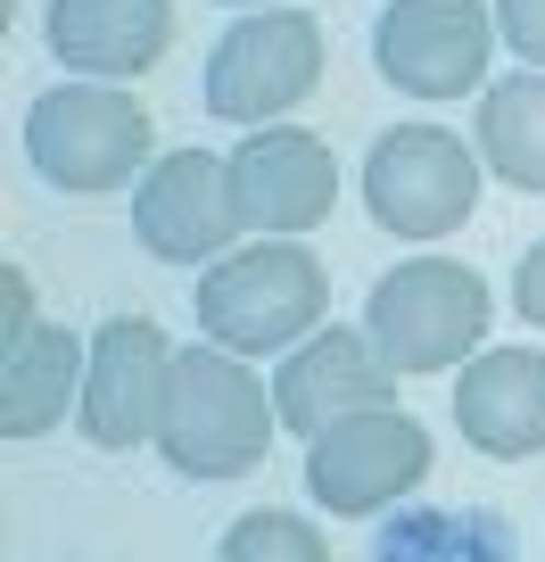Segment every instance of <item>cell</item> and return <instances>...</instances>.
Wrapping results in <instances>:
<instances>
[{
  "label": "cell",
  "mask_w": 545,
  "mask_h": 562,
  "mask_svg": "<svg viewBox=\"0 0 545 562\" xmlns=\"http://www.w3.org/2000/svg\"><path fill=\"white\" fill-rule=\"evenodd\" d=\"M273 381L248 372V356L231 348H174V381H166V422L158 456L174 463V480H240L273 447Z\"/></svg>",
  "instance_id": "1"
},
{
  "label": "cell",
  "mask_w": 545,
  "mask_h": 562,
  "mask_svg": "<svg viewBox=\"0 0 545 562\" xmlns=\"http://www.w3.org/2000/svg\"><path fill=\"white\" fill-rule=\"evenodd\" d=\"M198 331L231 356H264V348H298V339L322 331L331 315V273L315 265L306 240H257L231 248V257L207 265V281L191 290Z\"/></svg>",
  "instance_id": "2"
},
{
  "label": "cell",
  "mask_w": 545,
  "mask_h": 562,
  "mask_svg": "<svg viewBox=\"0 0 545 562\" xmlns=\"http://www.w3.org/2000/svg\"><path fill=\"white\" fill-rule=\"evenodd\" d=\"M488 315H496L488 281L455 257H405L372 281V299H364V331L397 381L463 372L479 356V339H488Z\"/></svg>",
  "instance_id": "3"
},
{
  "label": "cell",
  "mask_w": 545,
  "mask_h": 562,
  "mask_svg": "<svg viewBox=\"0 0 545 562\" xmlns=\"http://www.w3.org/2000/svg\"><path fill=\"white\" fill-rule=\"evenodd\" d=\"M149 108L124 83H50L25 108V166H34L50 191L91 199V191H124L133 175H149Z\"/></svg>",
  "instance_id": "4"
},
{
  "label": "cell",
  "mask_w": 545,
  "mask_h": 562,
  "mask_svg": "<svg viewBox=\"0 0 545 562\" xmlns=\"http://www.w3.org/2000/svg\"><path fill=\"white\" fill-rule=\"evenodd\" d=\"M479 207V158L446 124H388L364 158V215L397 240H446Z\"/></svg>",
  "instance_id": "5"
},
{
  "label": "cell",
  "mask_w": 545,
  "mask_h": 562,
  "mask_svg": "<svg viewBox=\"0 0 545 562\" xmlns=\"http://www.w3.org/2000/svg\"><path fill=\"white\" fill-rule=\"evenodd\" d=\"M496 0H388L372 25V67L405 100H472L488 91Z\"/></svg>",
  "instance_id": "6"
},
{
  "label": "cell",
  "mask_w": 545,
  "mask_h": 562,
  "mask_svg": "<svg viewBox=\"0 0 545 562\" xmlns=\"http://www.w3.org/2000/svg\"><path fill=\"white\" fill-rule=\"evenodd\" d=\"M430 480V430L405 405H364V414L331 422L322 439H306V496L339 521L397 505Z\"/></svg>",
  "instance_id": "7"
},
{
  "label": "cell",
  "mask_w": 545,
  "mask_h": 562,
  "mask_svg": "<svg viewBox=\"0 0 545 562\" xmlns=\"http://www.w3.org/2000/svg\"><path fill=\"white\" fill-rule=\"evenodd\" d=\"M322 83V25L306 9H257L207 50V116L282 124Z\"/></svg>",
  "instance_id": "8"
},
{
  "label": "cell",
  "mask_w": 545,
  "mask_h": 562,
  "mask_svg": "<svg viewBox=\"0 0 545 562\" xmlns=\"http://www.w3.org/2000/svg\"><path fill=\"white\" fill-rule=\"evenodd\" d=\"M166 381H174V339L149 315H107L91 331V364H83V439L100 456H133V447H158L166 422Z\"/></svg>",
  "instance_id": "9"
},
{
  "label": "cell",
  "mask_w": 545,
  "mask_h": 562,
  "mask_svg": "<svg viewBox=\"0 0 545 562\" xmlns=\"http://www.w3.org/2000/svg\"><path fill=\"white\" fill-rule=\"evenodd\" d=\"M224 166H231V215H240V232H264V240L315 232L339 199L331 140H315L306 124H257Z\"/></svg>",
  "instance_id": "10"
},
{
  "label": "cell",
  "mask_w": 545,
  "mask_h": 562,
  "mask_svg": "<svg viewBox=\"0 0 545 562\" xmlns=\"http://www.w3.org/2000/svg\"><path fill=\"white\" fill-rule=\"evenodd\" d=\"M133 240L158 265H215L240 240L231 166L207 158V149H166V158L133 182Z\"/></svg>",
  "instance_id": "11"
},
{
  "label": "cell",
  "mask_w": 545,
  "mask_h": 562,
  "mask_svg": "<svg viewBox=\"0 0 545 562\" xmlns=\"http://www.w3.org/2000/svg\"><path fill=\"white\" fill-rule=\"evenodd\" d=\"M364 405H397V372L372 348V331L322 323V331L298 339V348L282 356V372H273V414H282L298 439H322L331 422L364 414Z\"/></svg>",
  "instance_id": "12"
},
{
  "label": "cell",
  "mask_w": 545,
  "mask_h": 562,
  "mask_svg": "<svg viewBox=\"0 0 545 562\" xmlns=\"http://www.w3.org/2000/svg\"><path fill=\"white\" fill-rule=\"evenodd\" d=\"M42 42L83 83H133L174 50V0H42Z\"/></svg>",
  "instance_id": "13"
},
{
  "label": "cell",
  "mask_w": 545,
  "mask_h": 562,
  "mask_svg": "<svg viewBox=\"0 0 545 562\" xmlns=\"http://www.w3.org/2000/svg\"><path fill=\"white\" fill-rule=\"evenodd\" d=\"M455 430L496 463L545 456V348H479L455 372Z\"/></svg>",
  "instance_id": "14"
},
{
  "label": "cell",
  "mask_w": 545,
  "mask_h": 562,
  "mask_svg": "<svg viewBox=\"0 0 545 562\" xmlns=\"http://www.w3.org/2000/svg\"><path fill=\"white\" fill-rule=\"evenodd\" d=\"M83 364L91 339L67 331V323H34V331L9 348V372H0V439H42L83 405Z\"/></svg>",
  "instance_id": "15"
},
{
  "label": "cell",
  "mask_w": 545,
  "mask_h": 562,
  "mask_svg": "<svg viewBox=\"0 0 545 562\" xmlns=\"http://www.w3.org/2000/svg\"><path fill=\"white\" fill-rule=\"evenodd\" d=\"M472 149L504 191L545 199V75H504V83L479 91V116H472Z\"/></svg>",
  "instance_id": "16"
},
{
  "label": "cell",
  "mask_w": 545,
  "mask_h": 562,
  "mask_svg": "<svg viewBox=\"0 0 545 562\" xmlns=\"http://www.w3.org/2000/svg\"><path fill=\"white\" fill-rule=\"evenodd\" d=\"M372 562H512V521L488 505H405L381 521Z\"/></svg>",
  "instance_id": "17"
},
{
  "label": "cell",
  "mask_w": 545,
  "mask_h": 562,
  "mask_svg": "<svg viewBox=\"0 0 545 562\" xmlns=\"http://www.w3.org/2000/svg\"><path fill=\"white\" fill-rule=\"evenodd\" d=\"M215 562H331V546H322V529L306 521V513L257 505L215 538Z\"/></svg>",
  "instance_id": "18"
},
{
  "label": "cell",
  "mask_w": 545,
  "mask_h": 562,
  "mask_svg": "<svg viewBox=\"0 0 545 562\" xmlns=\"http://www.w3.org/2000/svg\"><path fill=\"white\" fill-rule=\"evenodd\" d=\"M496 34L512 58H529L545 75V0H496Z\"/></svg>",
  "instance_id": "19"
},
{
  "label": "cell",
  "mask_w": 545,
  "mask_h": 562,
  "mask_svg": "<svg viewBox=\"0 0 545 562\" xmlns=\"http://www.w3.org/2000/svg\"><path fill=\"white\" fill-rule=\"evenodd\" d=\"M512 315H521V323H537V331H545V240L529 248L521 265H512Z\"/></svg>",
  "instance_id": "20"
},
{
  "label": "cell",
  "mask_w": 545,
  "mask_h": 562,
  "mask_svg": "<svg viewBox=\"0 0 545 562\" xmlns=\"http://www.w3.org/2000/svg\"><path fill=\"white\" fill-rule=\"evenodd\" d=\"M0 281H9V323H18V339H25V331H34V290H25V273H18V265H9ZM18 339H9V348H18Z\"/></svg>",
  "instance_id": "21"
},
{
  "label": "cell",
  "mask_w": 545,
  "mask_h": 562,
  "mask_svg": "<svg viewBox=\"0 0 545 562\" xmlns=\"http://www.w3.org/2000/svg\"><path fill=\"white\" fill-rule=\"evenodd\" d=\"M224 9H282V0H224Z\"/></svg>",
  "instance_id": "22"
}]
</instances>
